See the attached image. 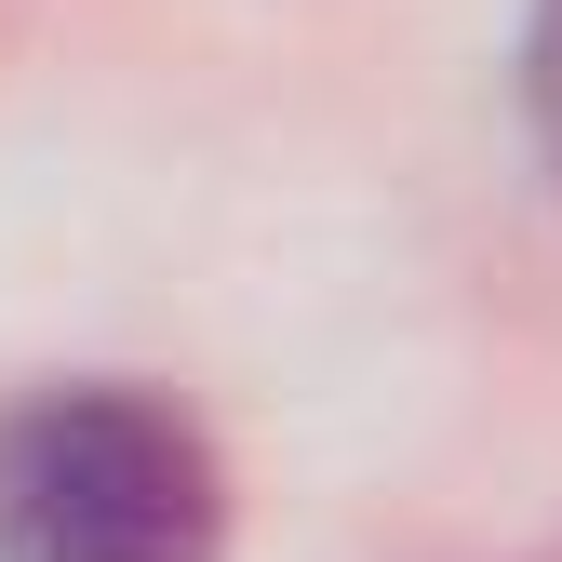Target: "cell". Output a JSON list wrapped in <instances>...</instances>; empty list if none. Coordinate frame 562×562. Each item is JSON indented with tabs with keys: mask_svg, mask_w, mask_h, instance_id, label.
I'll return each mask as SVG.
<instances>
[{
	"mask_svg": "<svg viewBox=\"0 0 562 562\" xmlns=\"http://www.w3.org/2000/svg\"><path fill=\"white\" fill-rule=\"evenodd\" d=\"M228 469L148 389H41L0 429V562H215Z\"/></svg>",
	"mask_w": 562,
	"mask_h": 562,
	"instance_id": "1",
	"label": "cell"
},
{
	"mask_svg": "<svg viewBox=\"0 0 562 562\" xmlns=\"http://www.w3.org/2000/svg\"><path fill=\"white\" fill-rule=\"evenodd\" d=\"M522 108H536V148L562 175V0H536V27H522Z\"/></svg>",
	"mask_w": 562,
	"mask_h": 562,
	"instance_id": "2",
	"label": "cell"
}]
</instances>
